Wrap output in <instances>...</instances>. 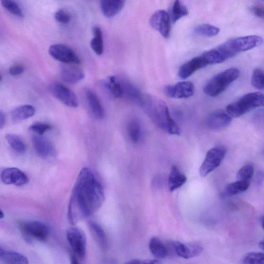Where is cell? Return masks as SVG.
Wrapping results in <instances>:
<instances>
[{"instance_id": "obj_1", "label": "cell", "mask_w": 264, "mask_h": 264, "mask_svg": "<svg viewBox=\"0 0 264 264\" xmlns=\"http://www.w3.org/2000/svg\"><path fill=\"white\" fill-rule=\"evenodd\" d=\"M105 200L104 188L92 170L84 168L80 172L70 197L68 219L76 224L100 209Z\"/></svg>"}, {"instance_id": "obj_2", "label": "cell", "mask_w": 264, "mask_h": 264, "mask_svg": "<svg viewBox=\"0 0 264 264\" xmlns=\"http://www.w3.org/2000/svg\"><path fill=\"white\" fill-rule=\"evenodd\" d=\"M262 38L257 35H249L233 38L218 47L204 52L202 56L208 65L222 63L238 54L260 46Z\"/></svg>"}, {"instance_id": "obj_3", "label": "cell", "mask_w": 264, "mask_h": 264, "mask_svg": "<svg viewBox=\"0 0 264 264\" xmlns=\"http://www.w3.org/2000/svg\"><path fill=\"white\" fill-rule=\"evenodd\" d=\"M141 106L151 121L160 129L170 135H180L181 129L172 119L169 108L164 101L145 95Z\"/></svg>"}, {"instance_id": "obj_4", "label": "cell", "mask_w": 264, "mask_h": 264, "mask_svg": "<svg viewBox=\"0 0 264 264\" xmlns=\"http://www.w3.org/2000/svg\"><path fill=\"white\" fill-rule=\"evenodd\" d=\"M240 75V71L237 68L226 69L211 78L204 87L203 92L209 97H217L227 90Z\"/></svg>"}, {"instance_id": "obj_5", "label": "cell", "mask_w": 264, "mask_h": 264, "mask_svg": "<svg viewBox=\"0 0 264 264\" xmlns=\"http://www.w3.org/2000/svg\"><path fill=\"white\" fill-rule=\"evenodd\" d=\"M259 107H264V94L258 92L250 93L228 105L226 111L232 118H239Z\"/></svg>"}, {"instance_id": "obj_6", "label": "cell", "mask_w": 264, "mask_h": 264, "mask_svg": "<svg viewBox=\"0 0 264 264\" xmlns=\"http://www.w3.org/2000/svg\"><path fill=\"white\" fill-rule=\"evenodd\" d=\"M67 239L71 248L72 253L82 262L86 255V240L84 232L79 228L73 227L69 229Z\"/></svg>"}, {"instance_id": "obj_7", "label": "cell", "mask_w": 264, "mask_h": 264, "mask_svg": "<svg viewBox=\"0 0 264 264\" xmlns=\"http://www.w3.org/2000/svg\"><path fill=\"white\" fill-rule=\"evenodd\" d=\"M227 150L222 146L211 149L207 153L206 158L199 169V173L205 177L218 168L223 160Z\"/></svg>"}, {"instance_id": "obj_8", "label": "cell", "mask_w": 264, "mask_h": 264, "mask_svg": "<svg viewBox=\"0 0 264 264\" xmlns=\"http://www.w3.org/2000/svg\"><path fill=\"white\" fill-rule=\"evenodd\" d=\"M20 227L22 232L27 237L41 242L45 241L49 235L48 226L41 222H25L21 224Z\"/></svg>"}, {"instance_id": "obj_9", "label": "cell", "mask_w": 264, "mask_h": 264, "mask_svg": "<svg viewBox=\"0 0 264 264\" xmlns=\"http://www.w3.org/2000/svg\"><path fill=\"white\" fill-rule=\"evenodd\" d=\"M50 55L55 60L68 64L80 65L81 60L70 47L62 45H52L49 50Z\"/></svg>"}, {"instance_id": "obj_10", "label": "cell", "mask_w": 264, "mask_h": 264, "mask_svg": "<svg viewBox=\"0 0 264 264\" xmlns=\"http://www.w3.org/2000/svg\"><path fill=\"white\" fill-rule=\"evenodd\" d=\"M167 96L173 99H186L193 96L195 86L190 81H182L174 85L166 86L164 89Z\"/></svg>"}, {"instance_id": "obj_11", "label": "cell", "mask_w": 264, "mask_h": 264, "mask_svg": "<svg viewBox=\"0 0 264 264\" xmlns=\"http://www.w3.org/2000/svg\"><path fill=\"white\" fill-rule=\"evenodd\" d=\"M171 18L164 10L156 12L150 19V24L165 39L169 37L171 31Z\"/></svg>"}, {"instance_id": "obj_12", "label": "cell", "mask_w": 264, "mask_h": 264, "mask_svg": "<svg viewBox=\"0 0 264 264\" xmlns=\"http://www.w3.org/2000/svg\"><path fill=\"white\" fill-rule=\"evenodd\" d=\"M32 143L38 155L47 159L56 155V149L54 144L48 138L41 135L36 134L33 136Z\"/></svg>"}, {"instance_id": "obj_13", "label": "cell", "mask_w": 264, "mask_h": 264, "mask_svg": "<svg viewBox=\"0 0 264 264\" xmlns=\"http://www.w3.org/2000/svg\"><path fill=\"white\" fill-rule=\"evenodd\" d=\"M52 95L65 105L71 107L78 106V100L75 94L60 83H54L50 89Z\"/></svg>"}, {"instance_id": "obj_14", "label": "cell", "mask_w": 264, "mask_h": 264, "mask_svg": "<svg viewBox=\"0 0 264 264\" xmlns=\"http://www.w3.org/2000/svg\"><path fill=\"white\" fill-rule=\"evenodd\" d=\"M232 118L227 111L216 110L208 117L206 124L211 130H222L230 125L232 121Z\"/></svg>"}, {"instance_id": "obj_15", "label": "cell", "mask_w": 264, "mask_h": 264, "mask_svg": "<svg viewBox=\"0 0 264 264\" xmlns=\"http://www.w3.org/2000/svg\"><path fill=\"white\" fill-rule=\"evenodd\" d=\"M2 181L7 185L22 186L28 182L26 174L17 168H8L3 170L1 173Z\"/></svg>"}, {"instance_id": "obj_16", "label": "cell", "mask_w": 264, "mask_h": 264, "mask_svg": "<svg viewBox=\"0 0 264 264\" xmlns=\"http://www.w3.org/2000/svg\"><path fill=\"white\" fill-rule=\"evenodd\" d=\"M208 66V64L202 55L195 57L180 67L178 71L179 77L181 79L186 80L198 70Z\"/></svg>"}, {"instance_id": "obj_17", "label": "cell", "mask_w": 264, "mask_h": 264, "mask_svg": "<svg viewBox=\"0 0 264 264\" xmlns=\"http://www.w3.org/2000/svg\"><path fill=\"white\" fill-rule=\"evenodd\" d=\"M78 65L65 64L61 67V75L62 79L69 84H75L84 78L83 70Z\"/></svg>"}, {"instance_id": "obj_18", "label": "cell", "mask_w": 264, "mask_h": 264, "mask_svg": "<svg viewBox=\"0 0 264 264\" xmlns=\"http://www.w3.org/2000/svg\"><path fill=\"white\" fill-rule=\"evenodd\" d=\"M174 252L179 256L184 259H190L200 255L203 248L199 245H186L182 243L174 241L171 243Z\"/></svg>"}, {"instance_id": "obj_19", "label": "cell", "mask_w": 264, "mask_h": 264, "mask_svg": "<svg viewBox=\"0 0 264 264\" xmlns=\"http://www.w3.org/2000/svg\"><path fill=\"white\" fill-rule=\"evenodd\" d=\"M126 0H100L101 11L107 18L114 17L124 7Z\"/></svg>"}, {"instance_id": "obj_20", "label": "cell", "mask_w": 264, "mask_h": 264, "mask_svg": "<svg viewBox=\"0 0 264 264\" xmlns=\"http://www.w3.org/2000/svg\"><path fill=\"white\" fill-rule=\"evenodd\" d=\"M103 85L114 98H123V80L115 76H110L103 81Z\"/></svg>"}, {"instance_id": "obj_21", "label": "cell", "mask_w": 264, "mask_h": 264, "mask_svg": "<svg viewBox=\"0 0 264 264\" xmlns=\"http://www.w3.org/2000/svg\"><path fill=\"white\" fill-rule=\"evenodd\" d=\"M0 262L4 263L27 264V258L22 254L0 248Z\"/></svg>"}, {"instance_id": "obj_22", "label": "cell", "mask_w": 264, "mask_h": 264, "mask_svg": "<svg viewBox=\"0 0 264 264\" xmlns=\"http://www.w3.org/2000/svg\"><path fill=\"white\" fill-rule=\"evenodd\" d=\"M86 99L94 116L98 120L104 118L105 112L100 100L96 95L92 91L86 93Z\"/></svg>"}, {"instance_id": "obj_23", "label": "cell", "mask_w": 264, "mask_h": 264, "mask_svg": "<svg viewBox=\"0 0 264 264\" xmlns=\"http://www.w3.org/2000/svg\"><path fill=\"white\" fill-rule=\"evenodd\" d=\"M123 95L126 98L141 106L144 96L133 84L126 81H123Z\"/></svg>"}, {"instance_id": "obj_24", "label": "cell", "mask_w": 264, "mask_h": 264, "mask_svg": "<svg viewBox=\"0 0 264 264\" xmlns=\"http://www.w3.org/2000/svg\"><path fill=\"white\" fill-rule=\"evenodd\" d=\"M187 181L186 177L176 166H173L168 178V187L170 192H173L183 185Z\"/></svg>"}, {"instance_id": "obj_25", "label": "cell", "mask_w": 264, "mask_h": 264, "mask_svg": "<svg viewBox=\"0 0 264 264\" xmlns=\"http://www.w3.org/2000/svg\"><path fill=\"white\" fill-rule=\"evenodd\" d=\"M249 186V181L238 180L226 186L222 195L223 197L234 196L246 192Z\"/></svg>"}, {"instance_id": "obj_26", "label": "cell", "mask_w": 264, "mask_h": 264, "mask_svg": "<svg viewBox=\"0 0 264 264\" xmlns=\"http://www.w3.org/2000/svg\"><path fill=\"white\" fill-rule=\"evenodd\" d=\"M36 109L31 105H23L14 109L11 114L14 122H20L27 120L34 115Z\"/></svg>"}, {"instance_id": "obj_27", "label": "cell", "mask_w": 264, "mask_h": 264, "mask_svg": "<svg viewBox=\"0 0 264 264\" xmlns=\"http://www.w3.org/2000/svg\"><path fill=\"white\" fill-rule=\"evenodd\" d=\"M89 228L96 241L103 250L107 249L108 241L106 235L101 226L96 222L89 223Z\"/></svg>"}, {"instance_id": "obj_28", "label": "cell", "mask_w": 264, "mask_h": 264, "mask_svg": "<svg viewBox=\"0 0 264 264\" xmlns=\"http://www.w3.org/2000/svg\"><path fill=\"white\" fill-rule=\"evenodd\" d=\"M149 249L151 252L159 259L165 258L168 255L167 247L160 239L157 237H154L150 240Z\"/></svg>"}, {"instance_id": "obj_29", "label": "cell", "mask_w": 264, "mask_h": 264, "mask_svg": "<svg viewBox=\"0 0 264 264\" xmlns=\"http://www.w3.org/2000/svg\"><path fill=\"white\" fill-rule=\"evenodd\" d=\"M127 131L128 136L134 143L139 142L142 137V127L140 122L136 120H131L128 124Z\"/></svg>"}, {"instance_id": "obj_30", "label": "cell", "mask_w": 264, "mask_h": 264, "mask_svg": "<svg viewBox=\"0 0 264 264\" xmlns=\"http://www.w3.org/2000/svg\"><path fill=\"white\" fill-rule=\"evenodd\" d=\"M94 38L91 42V46L94 52L101 55L104 51V42L102 31L99 26L93 28Z\"/></svg>"}, {"instance_id": "obj_31", "label": "cell", "mask_w": 264, "mask_h": 264, "mask_svg": "<svg viewBox=\"0 0 264 264\" xmlns=\"http://www.w3.org/2000/svg\"><path fill=\"white\" fill-rule=\"evenodd\" d=\"M6 140L9 145L16 152L24 154L26 151V145L23 140L18 135L8 134L6 136Z\"/></svg>"}, {"instance_id": "obj_32", "label": "cell", "mask_w": 264, "mask_h": 264, "mask_svg": "<svg viewBox=\"0 0 264 264\" xmlns=\"http://www.w3.org/2000/svg\"><path fill=\"white\" fill-rule=\"evenodd\" d=\"M188 11L180 0H175L171 9L170 18L174 23L182 17L188 15Z\"/></svg>"}, {"instance_id": "obj_33", "label": "cell", "mask_w": 264, "mask_h": 264, "mask_svg": "<svg viewBox=\"0 0 264 264\" xmlns=\"http://www.w3.org/2000/svg\"><path fill=\"white\" fill-rule=\"evenodd\" d=\"M219 28L208 24L200 25L197 26L194 30V34L204 37L215 36L219 34Z\"/></svg>"}, {"instance_id": "obj_34", "label": "cell", "mask_w": 264, "mask_h": 264, "mask_svg": "<svg viewBox=\"0 0 264 264\" xmlns=\"http://www.w3.org/2000/svg\"><path fill=\"white\" fill-rule=\"evenodd\" d=\"M252 85L256 89L264 91V71L260 68L255 69L251 78Z\"/></svg>"}, {"instance_id": "obj_35", "label": "cell", "mask_w": 264, "mask_h": 264, "mask_svg": "<svg viewBox=\"0 0 264 264\" xmlns=\"http://www.w3.org/2000/svg\"><path fill=\"white\" fill-rule=\"evenodd\" d=\"M243 263L264 264V253L250 252L245 254L242 259Z\"/></svg>"}, {"instance_id": "obj_36", "label": "cell", "mask_w": 264, "mask_h": 264, "mask_svg": "<svg viewBox=\"0 0 264 264\" xmlns=\"http://www.w3.org/2000/svg\"><path fill=\"white\" fill-rule=\"evenodd\" d=\"M3 7L12 14L19 17H23V12L19 5L13 0H1Z\"/></svg>"}, {"instance_id": "obj_37", "label": "cell", "mask_w": 264, "mask_h": 264, "mask_svg": "<svg viewBox=\"0 0 264 264\" xmlns=\"http://www.w3.org/2000/svg\"><path fill=\"white\" fill-rule=\"evenodd\" d=\"M254 169L251 164L243 166L237 173V177L238 180L249 181L253 176Z\"/></svg>"}, {"instance_id": "obj_38", "label": "cell", "mask_w": 264, "mask_h": 264, "mask_svg": "<svg viewBox=\"0 0 264 264\" xmlns=\"http://www.w3.org/2000/svg\"><path fill=\"white\" fill-rule=\"evenodd\" d=\"M52 128L51 125L42 123H36L31 125L29 129L36 134L43 135Z\"/></svg>"}, {"instance_id": "obj_39", "label": "cell", "mask_w": 264, "mask_h": 264, "mask_svg": "<svg viewBox=\"0 0 264 264\" xmlns=\"http://www.w3.org/2000/svg\"><path fill=\"white\" fill-rule=\"evenodd\" d=\"M55 19L58 22L66 24L69 23L71 17L69 14L65 10H59L55 14Z\"/></svg>"}, {"instance_id": "obj_40", "label": "cell", "mask_w": 264, "mask_h": 264, "mask_svg": "<svg viewBox=\"0 0 264 264\" xmlns=\"http://www.w3.org/2000/svg\"><path fill=\"white\" fill-rule=\"evenodd\" d=\"M251 12L257 17L264 19V6H254L250 9Z\"/></svg>"}, {"instance_id": "obj_41", "label": "cell", "mask_w": 264, "mask_h": 264, "mask_svg": "<svg viewBox=\"0 0 264 264\" xmlns=\"http://www.w3.org/2000/svg\"><path fill=\"white\" fill-rule=\"evenodd\" d=\"M24 71V68L22 66L16 65L10 68L9 73L12 76H17V75L22 74Z\"/></svg>"}, {"instance_id": "obj_42", "label": "cell", "mask_w": 264, "mask_h": 264, "mask_svg": "<svg viewBox=\"0 0 264 264\" xmlns=\"http://www.w3.org/2000/svg\"><path fill=\"white\" fill-rule=\"evenodd\" d=\"M161 262L158 260H152V259H132L131 261L127 262V263H159Z\"/></svg>"}, {"instance_id": "obj_43", "label": "cell", "mask_w": 264, "mask_h": 264, "mask_svg": "<svg viewBox=\"0 0 264 264\" xmlns=\"http://www.w3.org/2000/svg\"><path fill=\"white\" fill-rule=\"evenodd\" d=\"M255 181L257 184L260 185L264 181V172L259 171L257 173Z\"/></svg>"}, {"instance_id": "obj_44", "label": "cell", "mask_w": 264, "mask_h": 264, "mask_svg": "<svg viewBox=\"0 0 264 264\" xmlns=\"http://www.w3.org/2000/svg\"><path fill=\"white\" fill-rule=\"evenodd\" d=\"M6 123V115L3 111H0V128L2 129Z\"/></svg>"}, {"instance_id": "obj_45", "label": "cell", "mask_w": 264, "mask_h": 264, "mask_svg": "<svg viewBox=\"0 0 264 264\" xmlns=\"http://www.w3.org/2000/svg\"><path fill=\"white\" fill-rule=\"evenodd\" d=\"M255 119L258 122L264 124V111L257 113L255 116Z\"/></svg>"}, {"instance_id": "obj_46", "label": "cell", "mask_w": 264, "mask_h": 264, "mask_svg": "<svg viewBox=\"0 0 264 264\" xmlns=\"http://www.w3.org/2000/svg\"><path fill=\"white\" fill-rule=\"evenodd\" d=\"M259 247L261 249H262L263 251H264V240L259 242Z\"/></svg>"}, {"instance_id": "obj_47", "label": "cell", "mask_w": 264, "mask_h": 264, "mask_svg": "<svg viewBox=\"0 0 264 264\" xmlns=\"http://www.w3.org/2000/svg\"><path fill=\"white\" fill-rule=\"evenodd\" d=\"M261 225L262 229L264 230V216H262L260 219Z\"/></svg>"}, {"instance_id": "obj_48", "label": "cell", "mask_w": 264, "mask_h": 264, "mask_svg": "<svg viewBox=\"0 0 264 264\" xmlns=\"http://www.w3.org/2000/svg\"><path fill=\"white\" fill-rule=\"evenodd\" d=\"M4 217H5V214H4V213L2 211H1V214H0V218H1V219H3Z\"/></svg>"}, {"instance_id": "obj_49", "label": "cell", "mask_w": 264, "mask_h": 264, "mask_svg": "<svg viewBox=\"0 0 264 264\" xmlns=\"http://www.w3.org/2000/svg\"><path fill=\"white\" fill-rule=\"evenodd\" d=\"M263 1H264V0H263Z\"/></svg>"}]
</instances>
